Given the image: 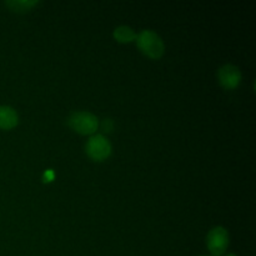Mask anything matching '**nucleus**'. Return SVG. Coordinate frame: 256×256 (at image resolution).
I'll list each match as a JSON object with an SVG mask.
<instances>
[{
	"label": "nucleus",
	"instance_id": "nucleus-1",
	"mask_svg": "<svg viewBox=\"0 0 256 256\" xmlns=\"http://www.w3.org/2000/svg\"><path fill=\"white\" fill-rule=\"evenodd\" d=\"M135 40L142 54L149 56L150 59H159L164 54V42L162 38L152 30H142L140 34L136 35Z\"/></svg>",
	"mask_w": 256,
	"mask_h": 256
},
{
	"label": "nucleus",
	"instance_id": "nucleus-2",
	"mask_svg": "<svg viewBox=\"0 0 256 256\" xmlns=\"http://www.w3.org/2000/svg\"><path fill=\"white\" fill-rule=\"evenodd\" d=\"M68 124L74 132L82 135H92L99 126L98 118L88 112H75L68 119Z\"/></svg>",
	"mask_w": 256,
	"mask_h": 256
},
{
	"label": "nucleus",
	"instance_id": "nucleus-3",
	"mask_svg": "<svg viewBox=\"0 0 256 256\" xmlns=\"http://www.w3.org/2000/svg\"><path fill=\"white\" fill-rule=\"evenodd\" d=\"M86 154L89 158H92L95 162H102V160L108 159L112 154V145H110L109 140L102 135L96 134L92 135L86 142Z\"/></svg>",
	"mask_w": 256,
	"mask_h": 256
},
{
	"label": "nucleus",
	"instance_id": "nucleus-4",
	"mask_svg": "<svg viewBox=\"0 0 256 256\" xmlns=\"http://www.w3.org/2000/svg\"><path fill=\"white\" fill-rule=\"evenodd\" d=\"M206 245L212 256H222L229 246V234L222 226L212 228L206 236Z\"/></svg>",
	"mask_w": 256,
	"mask_h": 256
},
{
	"label": "nucleus",
	"instance_id": "nucleus-5",
	"mask_svg": "<svg viewBox=\"0 0 256 256\" xmlns=\"http://www.w3.org/2000/svg\"><path fill=\"white\" fill-rule=\"evenodd\" d=\"M218 79L225 89L232 90L239 86L240 82H242V72H240L239 68H236L235 65L226 64L219 69Z\"/></svg>",
	"mask_w": 256,
	"mask_h": 256
},
{
	"label": "nucleus",
	"instance_id": "nucleus-6",
	"mask_svg": "<svg viewBox=\"0 0 256 256\" xmlns=\"http://www.w3.org/2000/svg\"><path fill=\"white\" fill-rule=\"evenodd\" d=\"M19 116L16 112L10 106H0V129L9 130L18 125Z\"/></svg>",
	"mask_w": 256,
	"mask_h": 256
},
{
	"label": "nucleus",
	"instance_id": "nucleus-7",
	"mask_svg": "<svg viewBox=\"0 0 256 256\" xmlns=\"http://www.w3.org/2000/svg\"><path fill=\"white\" fill-rule=\"evenodd\" d=\"M115 40L119 42H130L132 40L136 39V32L132 29L130 26H126V25H122V26H118L115 28L114 32Z\"/></svg>",
	"mask_w": 256,
	"mask_h": 256
},
{
	"label": "nucleus",
	"instance_id": "nucleus-8",
	"mask_svg": "<svg viewBox=\"0 0 256 256\" xmlns=\"http://www.w3.org/2000/svg\"><path fill=\"white\" fill-rule=\"evenodd\" d=\"M36 4V0H12V2H6L8 6H9L12 12H28V10H30Z\"/></svg>",
	"mask_w": 256,
	"mask_h": 256
},
{
	"label": "nucleus",
	"instance_id": "nucleus-9",
	"mask_svg": "<svg viewBox=\"0 0 256 256\" xmlns=\"http://www.w3.org/2000/svg\"><path fill=\"white\" fill-rule=\"evenodd\" d=\"M102 132H110L114 128V122H112V119H104L102 122Z\"/></svg>",
	"mask_w": 256,
	"mask_h": 256
},
{
	"label": "nucleus",
	"instance_id": "nucleus-10",
	"mask_svg": "<svg viewBox=\"0 0 256 256\" xmlns=\"http://www.w3.org/2000/svg\"><path fill=\"white\" fill-rule=\"evenodd\" d=\"M45 182H52V179H54V172H52V170H46V172H45Z\"/></svg>",
	"mask_w": 256,
	"mask_h": 256
},
{
	"label": "nucleus",
	"instance_id": "nucleus-11",
	"mask_svg": "<svg viewBox=\"0 0 256 256\" xmlns=\"http://www.w3.org/2000/svg\"><path fill=\"white\" fill-rule=\"evenodd\" d=\"M225 256H238V255H235V254H228V255H225Z\"/></svg>",
	"mask_w": 256,
	"mask_h": 256
},
{
	"label": "nucleus",
	"instance_id": "nucleus-12",
	"mask_svg": "<svg viewBox=\"0 0 256 256\" xmlns=\"http://www.w3.org/2000/svg\"><path fill=\"white\" fill-rule=\"evenodd\" d=\"M202 256H210V255H202Z\"/></svg>",
	"mask_w": 256,
	"mask_h": 256
}]
</instances>
